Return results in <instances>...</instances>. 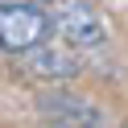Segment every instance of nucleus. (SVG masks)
Instances as JSON below:
<instances>
[{
    "mask_svg": "<svg viewBox=\"0 0 128 128\" xmlns=\"http://www.w3.org/2000/svg\"><path fill=\"white\" fill-rule=\"evenodd\" d=\"M37 116L46 124H66V128H108V124H116V116L108 108H99V103L83 99L74 91H46V95H37Z\"/></svg>",
    "mask_w": 128,
    "mask_h": 128,
    "instance_id": "f03ea898",
    "label": "nucleus"
},
{
    "mask_svg": "<svg viewBox=\"0 0 128 128\" xmlns=\"http://www.w3.org/2000/svg\"><path fill=\"white\" fill-rule=\"evenodd\" d=\"M54 33L62 37L66 46H78V50H99L108 46V25L103 17L87 4V0H66L58 12H54Z\"/></svg>",
    "mask_w": 128,
    "mask_h": 128,
    "instance_id": "7ed1b4c3",
    "label": "nucleus"
},
{
    "mask_svg": "<svg viewBox=\"0 0 128 128\" xmlns=\"http://www.w3.org/2000/svg\"><path fill=\"white\" fill-rule=\"evenodd\" d=\"M8 4H50V0H0V8H8Z\"/></svg>",
    "mask_w": 128,
    "mask_h": 128,
    "instance_id": "39448f33",
    "label": "nucleus"
},
{
    "mask_svg": "<svg viewBox=\"0 0 128 128\" xmlns=\"http://www.w3.org/2000/svg\"><path fill=\"white\" fill-rule=\"evenodd\" d=\"M25 66L42 78H74L78 74V58L70 50H50V46H37L25 54Z\"/></svg>",
    "mask_w": 128,
    "mask_h": 128,
    "instance_id": "20e7f679",
    "label": "nucleus"
},
{
    "mask_svg": "<svg viewBox=\"0 0 128 128\" xmlns=\"http://www.w3.org/2000/svg\"><path fill=\"white\" fill-rule=\"evenodd\" d=\"M54 33V12L46 4H8L0 8V54H29Z\"/></svg>",
    "mask_w": 128,
    "mask_h": 128,
    "instance_id": "f257e3e1",
    "label": "nucleus"
}]
</instances>
